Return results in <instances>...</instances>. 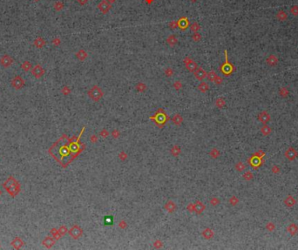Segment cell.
<instances>
[{"label":"cell","mask_w":298,"mask_h":250,"mask_svg":"<svg viewBox=\"0 0 298 250\" xmlns=\"http://www.w3.org/2000/svg\"><path fill=\"white\" fill-rule=\"evenodd\" d=\"M4 187L11 194V196H15V194H17L18 191H19V184L12 177H10L5 181V183L4 184Z\"/></svg>","instance_id":"1"},{"label":"cell","mask_w":298,"mask_h":250,"mask_svg":"<svg viewBox=\"0 0 298 250\" xmlns=\"http://www.w3.org/2000/svg\"><path fill=\"white\" fill-rule=\"evenodd\" d=\"M88 96L90 97V98L93 101H98L100 99L104 93H103V91L98 86H94L93 87H92L90 90L88 91Z\"/></svg>","instance_id":"2"},{"label":"cell","mask_w":298,"mask_h":250,"mask_svg":"<svg viewBox=\"0 0 298 250\" xmlns=\"http://www.w3.org/2000/svg\"><path fill=\"white\" fill-rule=\"evenodd\" d=\"M98 9L101 11L103 14H106L112 9V5L107 0H102V1L98 4Z\"/></svg>","instance_id":"3"},{"label":"cell","mask_w":298,"mask_h":250,"mask_svg":"<svg viewBox=\"0 0 298 250\" xmlns=\"http://www.w3.org/2000/svg\"><path fill=\"white\" fill-rule=\"evenodd\" d=\"M82 234H83V230H82V228H80V227L77 226V225L73 226L72 228L69 230V235L75 240L79 239L80 236L82 235Z\"/></svg>","instance_id":"4"},{"label":"cell","mask_w":298,"mask_h":250,"mask_svg":"<svg viewBox=\"0 0 298 250\" xmlns=\"http://www.w3.org/2000/svg\"><path fill=\"white\" fill-rule=\"evenodd\" d=\"M184 64H185L186 67H187V69L191 72H194V71L197 69V67H198V66H197V64L192 59H190L189 57H186L185 58Z\"/></svg>","instance_id":"5"},{"label":"cell","mask_w":298,"mask_h":250,"mask_svg":"<svg viewBox=\"0 0 298 250\" xmlns=\"http://www.w3.org/2000/svg\"><path fill=\"white\" fill-rule=\"evenodd\" d=\"M225 56H226V63L224 64V65H222V66L221 67V72L224 73V74L228 75V74H230V73L233 72V66L231 65L230 64L228 63V55H227V51H225Z\"/></svg>","instance_id":"6"},{"label":"cell","mask_w":298,"mask_h":250,"mask_svg":"<svg viewBox=\"0 0 298 250\" xmlns=\"http://www.w3.org/2000/svg\"><path fill=\"white\" fill-rule=\"evenodd\" d=\"M194 75L195 79L200 81H202L205 78H207V72L201 67H197V69L194 72Z\"/></svg>","instance_id":"7"},{"label":"cell","mask_w":298,"mask_h":250,"mask_svg":"<svg viewBox=\"0 0 298 250\" xmlns=\"http://www.w3.org/2000/svg\"><path fill=\"white\" fill-rule=\"evenodd\" d=\"M297 155H298V153L294 147H289L285 152V157L287 158L288 160H291V161L294 160L295 158L297 157Z\"/></svg>","instance_id":"8"},{"label":"cell","mask_w":298,"mask_h":250,"mask_svg":"<svg viewBox=\"0 0 298 250\" xmlns=\"http://www.w3.org/2000/svg\"><path fill=\"white\" fill-rule=\"evenodd\" d=\"M24 80H23L22 78L19 77V76H16L14 79H12V81H11V86L16 89L22 88V87L24 86Z\"/></svg>","instance_id":"9"},{"label":"cell","mask_w":298,"mask_h":250,"mask_svg":"<svg viewBox=\"0 0 298 250\" xmlns=\"http://www.w3.org/2000/svg\"><path fill=\"white\" fill-rule=\"evenodd\" d=\"M258 120L263 124L268 123L270 120V116L267 112H262L258 116Z\"/></svg>","instance_id":"10"},{"label":"cell","mask_w":298,"mask_h":250,"mask_svg":"<svg viewBox=\"0 0 298 250\" xmlns=\"http://www.w3.org/2000/svg\"><path fill=\"white\" fill-rule=\"evenodd\" d=\"M167 43L168 45H170V46L173 47L178 43V38H176V36L175 35V34H171V35H169L168 37H167Z\"/></svg>","instance_id":"11"},{"label":"cell","mask_w":298,"mask_h":250,"mask_svg":"<svg viewBox=\"0 0 298 250\" xmlns=\"http://www.w3.org/2000/svg\"><path fill=\"white\" fill-rule=\"evenodd\" d=\"M32 72V74L36 78H40L43 74H44L45 71H44V69H43V68L41 67L40 65H37V66L34 67V69L32 70V72Z\"/></svg>","instance_id":"12"},{"label":"cell","mask_w":298,"mask_h":250,"mask_svg":"<svg viewBox=\"0 0 298 250\" xmlns=\"http://www.w3.org/2000/svg\"><path fill=\"white\" fill-rule=\"evenodd\" d=\"M165 209H166L168 213H173V212H175V209H176V205L175 204L173 201H167V204L165 205Z\"/></svg>","instance_id":"13"},{"label":"cell","mask_w":298,"mask_h":250,"mask_svg":"<svg viewBox=\"0 0 298 250\" xmlns=\"http://www.w3.org/2000/svg\"><path fill=\"white\" fill-rule=\"evenodd\" d=\"M202 236L206 240H210L214 237V232H213V230L211 228H206L203 230Z\"/></svg>","instance_id":"14"},{"label":"cell","mask_w":298,"mask_h":250,"mask_svg":"<svg viewBox=\"0 0 298 250\" xmlns=\"http://www.w3.org/2000/svg\"><path fill=\"white\" fill-rule=\"evenodd\" d=\"M167 115L166 114L164 113V112H161V113H158L157 114V116H156V121H157V123H159V124H165V122H166V121L167 120Z\"/></svg>","instance_id":"15"},{"label":"cell","mask_w":298,"mask_h":250,"mask_svg":"<svg viewBox=\"0 0 298 250\" xmlns=\"http://www.w3.org/2000/svg\"><path fill=\"white\" fill-rule=\"evenodd\" d=\"M178 26L180 29H186L188 26V19L187 18H181L180 19H179L178 21Z\"/></svg>","instance_id":"16"},{"label":"cell","mask_w":298,"mask_h":250,"mask_svg":"<svg viewBox=\"0 0 298 250\" xmlns=\"http://www.w3.org/2000/svg\"><path fill=\"white\" fill-rule=\"evenodd\" d=\"M287 231L291 235H295L298 232V227L295 223H291L287 228Z\"/></svg>","instance_id":"17"},{"label":"cell","mask_w":298,"mask_h":250,"mask_svg":"<svg viewBox=\"0 0 298 250\" xmlns=\"http://www.w3.org/2000/svg\"><path fill=\"white\" fill-rule=\"evenodd\" d=\"M205 209V206L203 205L201 201H197V202L194 204V211L197 213V214H201L202 211Z\"/></svg>","instance_id":"18"},{"label":"cell","mask_w":298,"mask_h":250,"mask_svg":"<svg viewBox=\"0 0 298 250\" xmlns=\"http://www.w3.org/2000/svg\"><path fill=\"white\" fill-rule=\"evenodd\" d=\"M11 63H12V59H11L8 55L4 56L1 59V64L4 66V67H8Z\"/></svg>","instance_id":"19"},{"label":"cell","mask_w":298,"mask_h":250,"mask_svg":"<svg viewBox=\"0 0 298 250\" xmlns=\"http://www.w3.org/2000/svg\"><path fill=\"white\" fill-rule=\"evenodd\" d=\"M267 63H268V65H270V66H275L277 63H278V59H277L275 55H270L267 59Z\"/></svg>","instance_id":"20"},{"label":"cell","mask_w":298,"mask_h":250,"mask_svg":"<svg viewBox=\"0 0 298 250\" xmlns=\"http://www.w3.org/2000/svg\"><path fill=\"white\" fill-rule=\"evenodd\" d=\"M284 204H285V205L288 207H293V206L295 204V199L291 195H288L287 198H286L285 201H284Z\"/></svg>","instance_id":"21"},{"label":"cell","mask_w":298,"mask_h":250,"mask_svg":"<svg viewBox=\"0 0 298 250\" xmlns=\"http://www.w3.org/2000/svg\"><path fill=\"white\" fill-rule=\"evenodd\" d=\"M76 57L79 59V60L83 61L87 58V53H86L84 50H79V51L76 53Z\"/></svg>","instance_id":"22"},{"label":"cell","mask_w":298,"mask_h":250,"mask_svg":"<svg viewBox=\"0 0 298 250\" xmlns=\"http://www.w3.org/2000/svg\"><path fill=\"white\" fill-rule=\"evenodd\" d=\"M271 131H272L271 128H270L268 125H265V124L262 126V127L261 128V132H262V134L264 135V136H268V135L271 132Z\"/></svg>","instance_id":"23"},{"label":"cell","mask_w":298,"mask_h":250,"mask_svg":"<svg viewBox=\"0 0 298 250\" xmlns=\"http://www.w3.org/2000/svg\"><path fill=\"white\" fill-rule=\"evenodd\" d=\"M198 89L201 91V93H206V91H208L209 86H208V84L206 83V82H201V83L198 86Z\"/></svg>","instance_id":"24"},{"label":"cell","mask_w":298,"mask_h":250,"mask_svg":"<svg viewBox=\"0 0 298 250\" xmlns=\"http://www.w3.org/2000/svg\"><path fill=\"white\" fill-rule=\"evenodd\" d=\"M172 120H173V122L175 123V125H177V126H180V124L182 123V121H183V119H182V117L180 116V115H179V114H175V115L173 117V119H172Z\"/></svg>","instance_id":"25"},{"label":"cell","mask_w":298,"mask_h":250,"mask_svg":"<svg viewBox=\"0 0 298 250\" xmlns=\"http://www.w3.org/2000/svg\"><path fill=\"white\" fill-rule=\"evenodd\" d=\"M54 243H55V240L51 237H46L45 240L43 241V244H44L45 246H46L47 247H51L52 246H53Z\"/></svg>","instance_id":"26"},{"label":"cell","mask_w":298,"mask_h":250,"mask_svg":"<svg viewBox=\"0 0 298 250\" xmlns=\"http://www.w3.org/2000/svg\"><path fill=\"white\" fill-rule=\"evenodd\" d=\"M216 77H217V75H216V73H215L214 71H211V72L207 73V78L211 82H214V79H216Z\"/></svg>","instance_id":"27"},{"label":"cell","mask_w":298,"mask_h":250,"mask_svg":"<svg viewBox=\"0 0 298 250\" xmlns=\"http://www.w3.org/2000/svg\"><path fill=\"white\" fill-rule=\"evenodd\" d=\"M224 105H225V100L222 98H218L216 99V101H215V105L217 107H219V108H222L224 106Z\"/></svg>","instance_id":"28"},{"label":"cell","mask_w":298,"mask_h":250,"mask_svg":"<svg viewBox=\"0 0 298 250\" xmlns=\"http://www.w3.org/2000/svg\"><path fill=\"white\" fill-rule=\"evenodd\" d=\"M23 245V242L21 241V240L19 238H16V239L12 241V246L15 247V248H19Z\"/></svg>","instance_id":"29"},{"label":"cell","mask_w":298,"mask_h":250,"mask_svg":"<svg viewBox=\"0 0 298 250\" xmlns=\"http://www.w3.org/2000/svg\"><path fill=\"white\" fill-rule=\"evenodd\" d=\"M135 88H136V90L138 91H140V93H142V91H146V85L144 84V83H138V84L136 85V86H135Z\"/></svg>","instance_id":"30"},{"label":"cell","mask_w":298,"mask_h":250,"mask_svg":"<svg viewBox=\"0 0 298 250\" xmlns=\"http://www.w3.org/2000/svg\"><path fill=\"white\" fill-rule=\"evenodd\" d=\"M171 153L173 156H178L180 153V146H173V147L171 149Z\"/></svg>","instance_id":"31"},{"label":"cell","mask_w":298,"mask_h":250,"mask_svg":"<svg viewBox=\"0 0 298 250\" xmlns=\"http://www.w3.org/2000/svg\"><path fill=\"white\" fill-rule=\"evenodd\" d=\"M200 24H198L197 22L194 23V24H191V26H190V30H191L193 32H198V31L200 30Z\"/></svg>","instance_id":"32"},{"label":"cell","mask_w":298,"mask_h":250,"mask_svg":"<svg viewBox=\"0 0 298 250\" xmlns=\"http://www.w3.org/2000/svg\"><path fill=\"white\" fill-rule=\"evenodd\" d=\"M277 18H278L279 20H281V21H283V20H285L286 18H287V14H286L284 11H280L277 13Z\"/></svg>","instance_id":"33"},{"label":"cell","mask_w":298,"mask_h":250,"mask_svg":"<svg viewBox=\"0 0 298 250\" xmlns=\"http://www.w3.org/2000/svg\"><path fill=\"white\" fill-rule=\"evenodd\" d=\"M210 156L212 158H214V159H216V158H218L220 156V152L215 148L212 149V151L210 152Z\"/></svg>","instance_id":"34"},{"label":"cell","mask_w":298,"mask_h":250,"mask_svg":"<svg viewBox=\"0 0 298 250\" xmlns=\"http://www.w3.org/2000/svg\"><path fill=\"white\" fill-rule=\"evenodd\" d=\"M235 169H236L237 171H239V172H242V171H243L244 169H245V165L242 163V162H238V163L235 165Z\"/></svg>","instance_id":"35"},{"label":"cell","mask_w":298,"mask_h":250,"mask_svg":"<svg viewBox=\"0 0 298 250\" xmlns=\"http://www.w3.org/2000/svg\"><path fill=\"white\" fill-rule=\"evenodd\" d=\"M238 202H239V199H238L236 196H232L230 199H229V203H230L232 206H235Z\"/></svg>","instance_id":"36"},{"label":"cell","mask_w":298,"mask_h":250,"mask_svg":"<svg viewBox=\"0 0 298 250\" xmlns=\"http://www.w3.org/2000/svg\"><path fill=\"white\" fill-rule=\"evenodd\" d=\"M192 38H193L194 41H195V42H198V41L201 40V35L199 32H194L193 36H192Z\"/></svg>","instance_id":"37"},{"label":"cell","mask_w":298,"mask_h":250,"mask_svg":"<svg viewBox=\"0 0 298 250\" xmlns=\"http://www.w3.org/2000/svg\"><path fill=\"white\" fill-rule=\"evenodd\" d=\"M243 178L246 180H251L252 179H253V173H252L251 172H247V173H245L243 174Z\"/></svg>","instance_id":"38"},{"label":"cell","mask_w":298,"mask_h":250,"mask_svg":"<svg viewBox=\"0 0 298 250\" xmlns=\"http://www.w3.org/2000/svg\"><path fill=\"white\" fill-rule=\"evenodd\" d=\"M259 163H260V159H258V158L254 157L253 159L251 160V164H252V166H257L258 165H259Z\"/></svg>","instance_id":"39"},{"label":"cell","mask_w":298,"mask_h":250,"mask_svg":"<svg viewBox=\"0 0 298 250\" xmlns=\"http://www.w3.org/2000/svg\"><path fill=\"white\" fill-rule=\"evenodd\" d=\"M63 4L61 3V2H57L56 4H54V8L56 9L57 11H60L63 9Z\"/></svg>","instance_id":"40"},{"label":"cell","mask_w":298,"mask_h":250,"mask_svg":"<svg viewBox=\"0 0 298 250\" xmlns=\"http://www.w3.org/2000/svg\"><path fill=\"white\" fill-rule=\"evenodd\" d=\"M173 86H175V90L179 91L180 89H181L182 84H181V82H180V81H176V82H175V84H173Z\"/></svg>","instance_id":"41"},{"label":"cell","mask_w":298,"mask_h":250,"mask_svg":"<svg viewBox=\"0 0 298 250\" xmlns=\"http://www.w3.org/2000/svg\"><path fill=\"white\" fill-rule=\"evenodd\" d=\"M173 69L172 68H167L166 70H165V74H166L167 77H171L172 75H173Z\"/></svg>","instance_id":"42"},{"label":"cell","mask_w":298,"mask_h":250,"mask_svg":"<svg viewBox=\"0 0 298 250\" xmlns=\"http://www.w3.org/2000/svg\"><path fill=\"white\" fill-rule=\"evenodd\" d=\"M219 203H220V201H219V199H217V198H212L210 201V204L212 206H217Z\"/></svg>","instance_id":"43"},{"label":"cell","mask_w":298,"mask_h":250,"mask_svg":"<svg viewBox=\"0 0 298 250\" xmlns=\"http://www.w3.org/2000/svg\"><path fill=\"white\" fill-rule=\"evenodd\" d=\"M113 223V217L112 216H106L105 218V224H108V225H111Z\"/></svg>","instance_id":"44"},{"label":"cell","mask_w":298,"mask_h":250,"mask_svg":"<svg viewBox=\"0 0 298 250\" xmlns=\"http://www.w3.org/2000/svg\"><path fill=\"white\" fill-rule=\"evenodd\" d=\"M177 26H178V22H176V21H172V22L169 23V27H170V28H171L172 30L176 29V28H177Z\"/></svg>","instance_id":"45"},{"label":"cell","mask_w":298,"mask_h":250,"mask_svg":"<svg viewBox=\"0 0 298 250\" xmlns=\"http://www.w3.org/2000/svg\"><path fill=\"white\" fill-rule=\"evenodd\" d=\"M119 158H120V159L121 160H127V153H126L125 152H121L120 153V155H119Z\"/></svg>","instance_id":"46"},{"label":"cell","mask_w":298,"mask_h":250,"mask_svg":"<svg viewBox=\"0 0 298 250\" xmlns=\"http://www.w3.org/2000/svg\"><path fill=\"white\" fill-rule=\"evenodd\" d=\"M59 234H60L61 235H64L66 232H67V228H66V227L63 226V227H61V228H59Z\"/></svg>","instance_id":"47"},{"label":"cell","mask_w":298,"mask_h":250,"mask_svg":"<svg viewBox=\"0 0 298 250\" xmlns=\"http://www.w3.org/2000/svg\"><path fill=\"white\" fill-rule=\"evenodd\" d=\"M266 228L269 231H273L275 229V225L271 223V222H269V223L267 224V226H266Z\"/></svg>","instance_id":"48"},{"label":"cell","mask_w":298,"mask_h":250,"mask_svg":"<svg viewBox=\"0 0 298 250\" xmlns=\"http://www.w3.org/2000/svg\"><path fill=\"white\" fill-rule=\"evenodd\" d=\"M23 69H24V71H27L30 69V67H31V64L29 63V62H24V64H23L22 65Z\"/></svg>","instance_id":"49"},{"label":"cell","mask_w":298,"mask_h":250,"mask_svg":"<svg viewBox=\"0 0 298 250\" xmlns=\"http://www.w3.org/2000/svg\"><path fill=\"white\" fill-rule=\"evenodd\" d=\"M119 227H120V228H122V229H126V228H127V222H126V221H120V223H119Z\"/></svg>","instance_id":"50"},{"label":"cell","mask_w":298,"mask_h":250,"mask_svg":"<svg viewBox=\"0 0 298 250\" xmlns=\"http://www.w3.org/2000/svg\"><path fill=\"white\" fill-rule=\"evenodd\" d=\"M290 11H291V13H292V14H294L295 16L298 15V7H297V6H294V7L291 8Z\"/></svg>","instance_id":"51"},{"label":"cell","mask_w":298,"mask_h":250,"mask_svg":"<svg viewBox=\"0 0 298 250\" xmlns=\"http://www.w3.org/2000/svg\"><path fill=\"white\" fill-rule=\"evenodd\" d=\"M162 246H163V243H162V241H160V240H156V241L154 242V247H156V248H160V247H161Z\"/></svg>","instance_id":"52"},{"label":"cell","mask_w":298,"mask_h":250,"mask_svg":"<svg viewBox=\"0 0 298 250\" xmlns=\"http://www.w3.org/2000/svg\"><path fill=\"white\" fill-rule=\"evenodd\" d=\"M109 135L108 132H107V130H102L101 132H100V136L103 137V138H106L107 136Z\"/></svg>","instance_id":"53"},{"label":"cell","mask_w":298,"mask_h":250,"mask_svg":"<svg viewBox=\"0 0 298 250\" xmlns=\"http://www.w3.org/2000/svg\"><path fill=\"white\" fill-rule=\"evenodd\" d=\"M214 83L216 84V85H221V84L222 83V79H221V77H218V76H217V77H216V79H214Z\"/></svg>","instance_id":"54"},{"label":"cell","mask_w":298,"mask_h":250,"mask_svg":"<svg viewBox=\"0 0 298 250\" xmlns=\"http://www.w3.org/2000/svg\"><path fill=\"white\" fill-rule=\"evenodd\" d=\"M120 134V132H119V131H117V130L113 131V132H112V135H113V138H115V139L119 138Z\"/></svg>","instance_id":"55"},{"label":"cell","mask_w":298,"mask_h":250,"mask_svg":"<svg viewBox=\"0 0 298 250\" xmlns=\"http://www.w3.org/2000/svg\"><path fill=\"white\" fill-rule=\"evenodd\" d=\"M187 210L189 211V212H194V204H188V206H187Z\"/></svg>","instance_id":"56"},{"label":"cell","mask_w":298,"mask_h":250,"mask_svg":"<svg viewBox=\"0 0 298 250\" xmlns=\"http://www.w3.org/2000/svg\"><path fill=\"white\" fill-rule=\"evenodd\" d=\"M98 140V138L95 136V135H92L91 136V141L93 142V143H96Z\"/></svg>","instance_id":"57"},{"label":"cell","mask_w":298,"mask_h":250,"mask_svg":"<svg viewBox=\"0 0 298 250\" xmlns=\"http://www.w3.org/2000/svg\"><path fill=\"white\" fill-rule=\"evenodd\" d=\"M62 91H63L65 94H68V93H70V89L68 88V87H64Z\"/></svg>","instance_id":"58"},{"label":"cell","mask_w":298,"mask_h":250,"mask_svg":"<svg viewBox=\"0 0 298 250\" xmlns=\"http://www.w3.org/2000/svg\"><path fill=\"white\" fill-rule=\"evenodd\" d=\"M272 171L274 172L275 173H279V168H278V166H273V168H272Z\"/></svg>","instance_id":"59"},{"label":"cell","mask_w":298,"mask_h":250,"mask_svg":"<svg viewBox=\"0 0 298 250\" xmlns=\"http://www.w3.org/2000/svg\"><path fill=\"white\" fill-rule=\"evenodd\" d=\"M88 0H78V2H79V4H80L81 5H84V4H86L87 3Z\"/></svg>","instance_id":"60"},{"label":"cell","mask_w":298,"mask_h":250,"mask_svg":"<svg viewBox=\"0 0 298 250\" xmlns=\"http://www.w3.org/2000/svg\"><path fill=\"white\" fill-rule=\"evenodd\" d=\"M107 1H108L110 4H113V3H115L116 0H107Z\"/></svg>","instance_id":"61"},{"label":"cell","mask_w":298,"mask_h":250,"mask_svg":"<svg viewBox=\"0 0 298 250\" xmlns=\"http://www.w3.org/2000/svg\"><path fill=\"white\" fill-rule=\"evenodd\" d=\"M190 1H191V2H193V3H195V2L197 1V0H190Z\"/></svg>","instance_id":"62"},{"label":"cell","mask_w":298,"mask_h":250,"mask_svg":"<svg viewBox=\"0 0 298 250\" xmlns=\"http://www.w3.org/2000/svg\"><path fill=\"white\" fill-rule=\"evenodd\" d=\"M0 194H1V191H0Z\"/></svg>","instance_id":"63"}]
</instances>
